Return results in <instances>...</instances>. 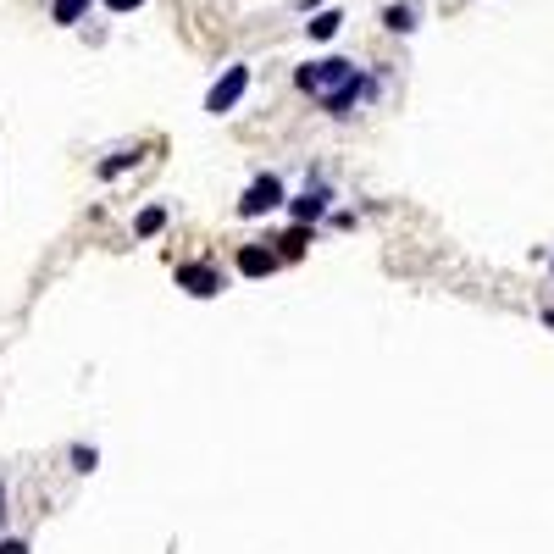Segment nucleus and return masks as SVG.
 <instances>
[{
  "label": "nucleus",
  "mask_w": 554,
  "mask_h": 554,
  "mask_svg": "<svg viewBox=\"0 0 554 554\" xmlns=\"http://www.w3.org/2000/svg\"><path fill=\"white\" fill-rule=\"evenodd\" d=\"M294 89L311 95L327 117H355L377 95V78L355 67L350 56H311L305 67H294Z\"/></svg>",
  "instance_id": "f257e3e1"
},
{
  "label": "nucleus",
  "mask_w": 554,
  "mask_h": 554,
  "mask_svg": "<svg viewBox=\"0 0 554 554\" xmlns=\"http://www.w3.org/2000/svg\"><path fill=\"white\" fill-rule=\"evenodd\" d=\"M289 205V189H283V178L277 172H261V178H250V189L239 194V222H261V217H272V211H283Z\"/></svg>",
  "instance_id": "f03ea898"
},
{
  "label": "nucleus",
  "mask_w": 554,
  "mask_h": 554,
  "mask_svg": "<svg viewBox=\"0 0 554 554\" xmlns=\"http://www.w3.org/2000/svg\"><path fill=\"white\" fill-rule=\"evenodd\" d=\"M244 95H250V61H233V67H222L217 84L205 89V111H211V117H228V111H239Z\"/></svg>",
  "instance_id": "7ed1b4c3"
},
{
  "label": "nucleus",
  "mask_w": 554,
  "mask_h": 554,
  "mask_svg": "<svg viewBox=\"0 0 554 554\" xmlns=\"http://www.w3.org/2000/svg\"><path fill=\"white\" fill-rule=\"evenodd\" d=\"M172 277H178V289L194 294V300H217V294L228 289V277H222L217 261H178Z\"/></svg>",
  "instance_id": "20e7f679"
},
{
  "label": "nucleus",
  "mask_w": 554,
  "mask_h": 554,
  "mask_svg": "<svg viewBox=\"0 0 554 554\" xmlns=\"http://www.w3.org/2000/svg\"><path fill=\"white\" fill-rule=\"evenodd\" d=\"M327 205H333V189H327V183H311V189L289 194V205H283V211H289L294 222H305V228H316V222L327 217Z\"/></svg>",
  "instance_id": "39448f33"
},
{
  "label": "nucleus",
  "mask_w": 554,
  "mask_h": 554,
  "mask_svg": "<svg viewBox=\"0 0 554 554\" xmlns=\"http://www.w3.org/2000/svg\"><path fill=\"white\" fill-rule=\"evenodd\" d=\"M233 266H239V277H272L277 266H283V255H277L272 244H239Z\"/></svg>",
  "instance_id": "423d86ee"
},
{
  "label": "nucleus",
  "mask_w": 554,
  "mask_h": 554,
  "mask_svg": "<svg viewBox=\"0 0 554 554\" xmlns=\"http://www.w3.org/2000/svg\"><path fill=\"white\" fill-rule=\"evenodd\" d=\"M383 28L388 34H416V28H422V0H388Z\"/></svg>",
  "instance_id": "0eeeda50"
},
{
  "label": "nucleus",
  "mask_w": 554,
  "mask_h": 554,
  "mask_svg": "<svg viewBox=\"0 0 554 554\" xmlns=\"http://www.w3.org/2000/svg\"><path fill=\"white\" fill-rule=\"evenodd\" d=\"M338 28H344V12L338 6H322V12L305 23V39H316V45H327V39H338Z\"/></svg>",
  "instance_id": "6e6552de"
},
{
  "label": "nucleus",
  "mask_w": 554,
  "mask_h": 554,
  "mask_svg": "<svg viewBox=\"0 0 554 554\" xmlns=\"http://www.w3.org/2000/svg\"><path fill=\"white\" fill-rule=\"evenodd\" d=\"M89 6H95V0H50V23L73 28V23H84V17H89Z\"/></svg>",
  "instance_id": "1a4fd4ad"
},
{
  "label": "nucleus",
  "mask_w": 554,
  "mask_h": 554,
  "mask_svg": "<svg viewBox=\"0 0 554 554\" xmlns=\"http://www.w3.org/2000/svg\"><path fill=\"white\" fill-rule=\"evenodd\" d=\"M167 228V205H145L139 217H133V239H156Z\"/></svg>",
  "instance_id": "9d476101"
},
{
  "label": "nucleus",
  "mask_w": 554,
  "mask_h": 554,
  "mask_svg": "<svg viewBox=\"0 0 554 554\" xmlns=\"http://www.w3.org/2000/svg\"><path fill=\"white\" fill-rule=\"evenodd\" d=\"M277 244H283V250H277V255H283V261H294V255H305V244H316V228H305V222H294V228L283 233V239H277Z\"/></svg>",
  "instance_id": "9b49d317"
},
{
  "label": "nucleus",
  "mask_w": 554,
  "mask_h": 554,
  "mask_svg": "<svg viewBox=\"0 0 554 554\" xmlns=\"http://www.w3.org/2000/svg\"><path fill=\"white\" fill-rule=\"evenodd\" d=\"M128 167H139V150H111V156L106 161H100V178H122V172H128Z\"/></svg>",
  "instance_id": "f8f14e48"
},
{
  "label": "nucleus",
  "mask_w": 554,
  "mask_h": 554,
  "mask_svg": "<svg viewBox=\"0 0 554 554\" xmlns=\"http://www.w3.org/2000/svg\"><path fill=\"white\" fill-rule=\"evenodd\" d=\"M100 466V449H89V444H73V471H95Z\"/></svg>",
  "instance_id": "ddd939ff"
},
{
  "label": "nucleus",
  "mask_w": 554,
  "mask_h": 554,
  "mask_svg": "<svg viewBox=\"0 0 554 554\" xmlns=\"http://www.w3.org/2000/svg\"><path fill=\"white\" fill-rule=\"evenodd\" d=\"M139 6H145V0H106V12H117V17L122 12H139Z\"/></svg>",
  "instance_id": "4468645a"
},
{
  "label": "nucleus",
  "mask_w": 554,
  "mask_h": 554,
  "mask_svg": "<svg viewBox=\"0 0 554 554\" xmlns=\"http://www.w3.org/2000/svg\"><path fill=\"white\" fill-rule=\"evenodd\" d=\"M0 554H34L23 538H0Z\"/></svg>",
  "instance_id": "2eb2a0df"
},
{
  "label": "nucleus",
  "mask_w": 554,
  "mask_h": 554,
  "mask_svg": "<svg viewBox=\"0 0 554 554\" xmlns=\"http://www.w3.org/2000/svg\"><path fill=\"white\" fill-rule=\"evenodd\" d=\"M6 516H12V494H6V482H0V527H6Z\"/></svg>",
  "instance_id": "dca6fc26"
},
{
  "label": "nucleus",
  "mask_w": 554,
  "mask_h": 554,
  "mask_svg": "<svg viewBox=\"0 0 554 554\" xmlns=\"http://www.w3.org/2000/svg\"><path fill=\"white\" fill-rule=\"evenodd\" d=\"M543 327H554V305H543Z\"/></svg>",
  "instance_id": "f3484780"
},
{
  "label": "nucleus",
  "mask_w": 554,
  "mask_h": 554,
  "mask_svg": "<svg viewBox=\"0 0 554 554\" xmlns=\"http://www.w3.org/2000/svg\"><path fill=\"white\" fill-rule=\"evenodd\" d=\"M549 277H554V255H549Z\"/></svg>",
  "instance_id": "a211bd4d"
}]
</instances>
